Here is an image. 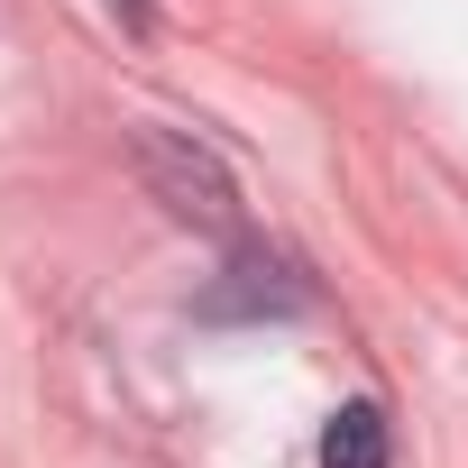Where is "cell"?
Wrapping results in <instances>:
<instances>
[{
    "instance_id": "cell-1",
    "label": "cell",
    "mask_w": 468,
    "mask_h": 468,
    "mask_svg": "<svg viewBox=\"0 0 468 468\" xmlns=\"http://www.w3.org/2000/svg\"><path fill=\"white\" fill-rule=\"evenodd\" d=\"M322 468H386V413L377 404H340L322 431Z\"/></svg>"
},
{
    "instance_id": "cell-2",
    "label": "cell",
    "mask_w": 468,
    "mask_h": 468,
    "mask_svg": "<svg viewBox=\"0 0 468 468\" xmlns=\"http://www.w3.org/2000/svg\"><path fill=\"white\" fill-rule=\"evenodd\" d=\"M120 10H129V19H138V0H120Z\"/></svg>"
}]
</instances>
